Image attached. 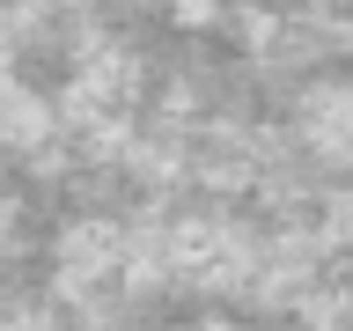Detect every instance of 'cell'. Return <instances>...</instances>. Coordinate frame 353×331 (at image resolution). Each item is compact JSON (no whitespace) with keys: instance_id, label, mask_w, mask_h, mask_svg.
<instances>
[{"instance_id":"cell-1","label":"cell","mask_w":353,"mask_h":331,"mask_svg":"<svg viewBox=\"0 0 353 331\" xmlns=\"http://www.w3.org/2000/svg\"><path fill=\"white\" fill-rule=\"evenodd\" d=\"M294 132L316 162L353 170V81H309L294 103Z\"/></svg>"}]
</instances>
